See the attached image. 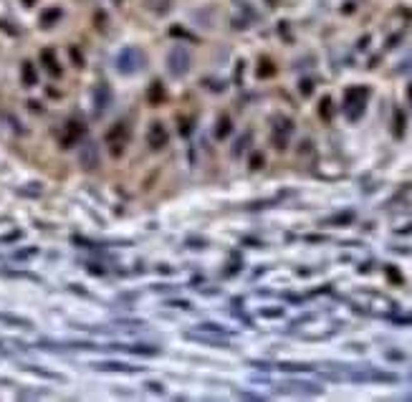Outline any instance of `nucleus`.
I'll return each instance as SVG.
<instances>
[{"mask_svg": "<svg viewBox=\"0 0 412 402\" xmlns=\"http://www.w3.org/2000/svg\"><path fill=\"white\" fill-rule=\"evenodd\" d=\"M190 71V53L182 48V46H174L172 53H170V73L172 76H185Z\"/></svg>", "mask_w": 412, "mask_h": 402, "instance_id": "4", "label": "nucleus"}, {"mask_svg": "<svg viewBox=\"0 0 412 402\" xmlns=\"http://www.w3.org/2000/svg\"><path fill=\"white\" fill-rule=\"evenodd\" d=\"M99 369H116V372H134L137 367H129V364H122V362H101L96 364Z\"/></svg>", "mask_w": 412, "mask_h": 402, "instance_id": "11", "label": "nucleus"}, {"mask_svg": "<svg viewBox=\"0 0 412 402\" xmlns=\"http://www.w3.org/2000/svg\"><path fill=\"white\" fill-rule=\"evenodd\" d=\"M321 116H326V119L331 116V99H329V96L321 101Z\"/></svg>", "mask_w": 412, "mask_h": 402, "instance_id": "16", "label": "nucleus"}, {"mask_svg": "<svg viewBox=\"0 0 412 402\" xmlns=\"http://www.w3.org/2000/svg\"><path fill=\"white\" fill-rule=\"evenodd\" d=\"M150 99H152L154 104L165 99V91H162V86H159V84H157V86H152V91H150Z\"/></svg>", "mask_w": 412, "mask_h": 402, "instance_id": "15", "label": "nucleus"}, {"mask_svg": "<svg viewBox=\"0 0 412 402\" xmlns=\"http://www.w3.org/2000/svg\"><path fill=\"white\" fill-rule=\"evenodd\" d=\"M263 64H266V66H260V76H271V73H273V66H268V61H263Z\"/></svg>", "mask_w": 412, "mask_h": 402, "instance_id": "17", "label": "nucleus"}, {"mask_svg": "<svg viewBox=\"0 0 412 402\" xmlns=\"http://www.w3.org/2000/svg\"><path fill=\"white\" fill-rule=\"evenodd\" d=\"M23 81H25V86H33L36 84V68L31 64L23 66Z\"/></svg>", "mask_w": 412, "mask_h": 402, "instance_id": "12", "label": "nucleus"}, {"mask_svg": "<svg viewBox=\"0 0 412 402\" xmlns=\"http://www.w3.org/2000/svg\"><path fill=\"white\" fill-rule=\"evenodd\" d=\"M0 321L13 324V326H21V329H28V326H31V321H28V319H21V316H10V314H0Z\"/></svg>", "mask_w": 412, "mask_h": 402, "instance_id": "9", "label": "nucleus"}, {"mask_svg": "<svg viewBox=\"0 0 412 402\" xmlns=\"http://www.w3.org/2000/svg\"><path fill=\"white\" fill-rule=\"evenodd\" d=\"M79 159H81V165L84 167H96L99 165V150H96V144L94 142H84L81 144V150H79Z\"/></svg>", "mask_w": 412, "mask_h": 402, "instance_id": "5", "label": "nucleus"}, {"mask_svg": "<svg viewBox=\"0 0 412 402\" xmlns=\"http://www.w3.org/2000/svg\"><path fill=\"white\" fill-rule=\"evenodd\" d=\"M94 104H96V114H104V112L109 109V104H111V94H109L107 84H99V86L94 89Z\"/></svg>", "mask_w": 412, "mask_h": 402, "instance_id": "6", "label": "nucleus"}, {"mask_svg": "<svg viewBox=\"0 0 412 402\" xmlns=\"http://www.w3.org/2000/svg\"><path fill=\"white\" fill-rule=\"evenodd\" d=\"M402 132H405V114L402 112H394V134H397V137H402Z\"/></svg>", "mask_w": 412, "mask_h": 402, "instance_id": "13", "label": "nucleus"}, {"mask_svg": "<svg viewBox=\"0 0 412 402\" xmlns=\"http://www.w3.org/2000/svg\"><path fill=\"white\" fill-rule=\"evenodd\" d=\"M127 139H129V124H127V122L114 124V129H109V134H107V142H109V147H111L114 155H122V152H124Z\"/></svg>", "mask_w": 412, "mask_h": 402, "instance_id": "3", "label": "nucleus"}, {"mask_svg": "<svg viewBox=\"0 0 412 402\" xmlns=\"http://www.w3.org/2000/svg\"><path fill=\"white\" fill-rule=\"evenodd\" d=\"M367 96H369V89H364V86L347 89V94H344V112H347V116L351 119V122L362 116L364 104H367Z\"/></svg>", "mask_w": 412, "mask_h": 402, "instance_id": "1", "label": "nucleus"}, {"mask_svg": "<svg viewBox=\"0 0 412 402\" xmlns=\"http://www.w3.org/2000/svg\"><path fill=\"white\" fill-rule=\"evenodd\" d=\"M116 68L122 73H137L144 68V53L139 48H124L119 56H116Z\"/></svg>", "mask_w": 412, "mask_h": 402, "instance_id": "2", "label": "nucleus"}, {"mask_svg": "<svg viewBox=\"0 0 412 402\" xmlns=\"http://www.w3.org/2000/svg\"><path fill=\"white\" fill-rule=\"evenodd\" d=\"M84 137V124L81 122H68L66 124V134H64V147H71V144H76L79 139Z\"/></svg>", "mask_w": 412, "mask_h": 402, "instance_id": "7", "label": "nucleus"}, {"mask_svg": "<svg viewBox=\"0 0 412 402\" xmlns=\"http://www.w3.org/2000/svg\"><path fill=\"white\" fill-rule=\"evenodd\" d=\"M407 96H410V104H412V84H410V89H407Z\"/></svg>", "mask_w": 412, "mask_h": 402, "instance_id": "19", "label": "nucleus"}, {"mask_svg": "<svg viewBox=\"0 0 412 402\" xmlns=\"http://www.w3.org/2000/svg\"><path fill=\"white\" fill-rule=\"evenodd\" d=\"M260 162H263V157H260V155H256V157H253V167H260Z\"/></svg>", "mask_w": 412, "mask_h": 402, "instance_id": "18", "label": "nucleus"}, {"mask_svg": "<svg viewBox=\"0 0 412 402\" xmlns=\"http://www.w3.org/2000/svg\"><path fill=\"white\" fill-rule=\"evenodd\" d=\"M43 64L48 66V71L53 73V76H61V68L56 66V56H53L51 51H43Z\"/></svg>", "mask_w": 412, "mask_h": 402, "instance_id": "10", "label": "nucleus"}, {"mask_svg": "<svg viewBox=\"0 0 412 402\" xmlns=\"http://www.w3.org/2000/svg\"><path fill=\"white\" fill-rule=\"evenodd\" d=\"M228 132H230V119H228V116H223V119H220V127H217V132H215V137H217V139H223Z\"/></svg>", "mask_w": 412, "mask_h": 402, "instance_id": "14", "label": "nucleus"}, {"mask_svg": "<svg viewBox=\"0 0 412 402\" xmlns=\"http://www.w3.org/2000/svg\"><path fill=\"white\" fill-rule=\"evenodd\" d=\"M150 144L154 147V150H159V147L167 144V132H165V127H162L159 122L150 129Z\"/></svg>", "mask_w": 412, "mask_h": 402, "instance_id": "8", "label": "nucleus"}, {"mask_svg": "<svg viewBox=\"0 0 412 402\" xmlns=\"http://www.w3.org/2000/svg\"><path fill=\"white\" fill-rule=\"evenodd\" d=\"M28 3H31V0H28Z\"/></svg>", "mask_w": 412, "mask_h": 402, "instance_id": "20", "label": "nucleus"}]
</instances>
